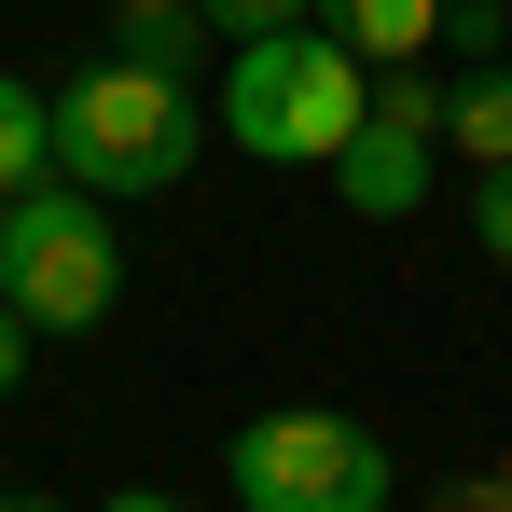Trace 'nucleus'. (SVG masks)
<instances>
[{
    "label": "nucleus",
    "instance_id": "f257e3e1",
    "mask_svg": "<svg viewBox=\"0 0 512 512\" xmlns=\"http://www.w3.org/2000/svg\"><path fill=\"white\" fill-rule=\"evenodd\" d=\"M360 125H374V70L346 56L333 28L236 42V70H222V139H236L250 167H333Z\"/></svg>",
    "mask_w": 512,
    "mask_h": 512
},
{
    "label": "nucleus",
    "instance_id": "f03ea898",
    "mask_svg": "<svg viewBox=\"0 0 512 512\" xmlns=\"http://www.w3.org/2000/svg\"><path fill=\"white\" fill-rule=\"evenodd\" d=\"M194 139H208L194 84L139 70V56H97L84 84L56 97V180H84V194H167L194 167Z\"/></svg>",
    "mask_w": 512,
    "mask_h": 512
},
{
    "label": "nucleus",
    "instance_id": "7ed1b4c3",
    "mask_svg": "<svg viewBox=\"0 0 512 512\" xmlns=\"http://www.w3.org/2000/svg\"><path fill=\"white\" fill-rule=\"evenodd\" d=\"M111 291H125L111 194H84V180L14 194V222H0V305H14L28 333H97V319H111Z\"/></svg>",
    "mask_w": 512,
    "mask_h": 512
},
{
    "label": "nucleus",
    "instance_id": "20e7f679",
    "mask_svg": "<svg viewBox=\"0 0 512 512\" xmlns=\"http://www.w3.org/2000/svg\"><path fill=\"white\" fill-rule=\"evenodd\" d=\"M236 512H388V443L360 416H250L222 443Z\"/></svg>",
    "mask_w": 512,
    "mask_h": 512
},
{
    "label": "nucleus",
    "instance_id": "39448f33",
    "mask_svg": "<svg viewBox=\"0 0 512 512\" xmlns=\"http://www.w3.org/2000/svg\"><path fill=\"white\" fill-rule=\"evenodd\" d=\"M429 180H443V84H416V70H374V125L333 153V194L360 208V222H416Z\"/></svg>",
    "mask_w": 512,
    "mask_h": 512
},
{
    "label": "nucleus",
    "instance_id": "423d86ee",
    "mask_svg": "<svg viewBox=\"0 0 512 512\" xmlns=\"http://www.w3.org/2000/svg\"><path fill=\"white\" fill-rule=\"evenodd\" d=\"M319 28H333L360 70H416L429 42H443V0H319Z\"/></svg>",
    "mask_w": 512,
    "mask_h": 512
},
{
    "label": "nucleus",
    "instance_id": "0eeeda50",
    "mask_svg": "<svg viewBox=\"0 0 512 512\" xmlns=\"http://www.w3.org/2000/svg\"><path fill=\"white\" fill-rule=\"evenodd\" d=\"M443 153H471V167H512V70L485 56L471 84L443 97Z\"/></svg>",
    "mask_w": 512,
    "mask_h": 512
},
{
    "label": "nucleus",
    "instance_id": "6e6552de",
    "mask_svg": "<svg viewBox=\"0 0 512 512\" xmlns=\"http://www.w3.org/2000/svg\"><path fill=\"white\" fill-rule=\"evenodd\" d=\"M42 180H56V97L0 70V194H42Z\"/></svg>",
    "mask_w": 512,
    "mask_h": 512
},
{
    "label": "nucleus",
    "instance_id": "1a4fd4ad",
    "mask_svg": "<svg viewBox=\"0 0 512 512\" xmlns=\"http://www.w3.org/2000/svg\"><path fill=\"white\" fill-rule=\"evenodd\" d=\"M194 28H208V14H194V0H167V14H125V42H111V56H139V70H194Z\"/></svg>",
    "mask_w": 512,
    "mask_h": 512
},
{
    "label": "nucleus",
    "instance_id": "9d476101",
    "mask_svg": "<svg viewBox=\"0 0 512 512\" xmlns=\"http://www.w3.org/2000/svg\"><path fill=\"white\" fill-rule=\"evenodd\" d=\"M208 28H236V42H277V28H319V0H194Z\"/></svg>",
    "mask_w": 512,
    "mask_h": 512
},
{
    "label": "nucleus",
    "instance_id": "9b49d317",
    "mask_svg": "<svg viewBox=\"0 0 512 512\" xmlns=\"http://www.w3.org/2000/svg\"><path fill=\"white\" fill-rule=\"evenodd\" d=\"M471 236H485V263H512V167H485V194H471Z\"/></svg>",
    "mask_w": 512,
    "mask_h": 512
},
{
    "label": "nucleus",
    "instance_id": "f8f14e48",
    "mask_svg": "<svg viewBox=\"0 0 512 512\" xmlns=\"http://www.w3.org/2000/svg\"><path fill=\"white\" fill-rule=\"evenodd\" d=\"M14 374H28V319L0 305V388H14Z\"/></svg>",
    "mask_w": 512,
    "mask_h": 512
},
{
    "label": "nucleus",
    "instance_id": "ddd939ff",
    "mask_svg": "<svg viewBox=\"0 0 512 512\" xmlns=\"http://www.w3.org/2000/svg\"><path fill=\"white\" fill-rule=\"evenodd\" d=\"M0 512H70V499H42V485H0Z\"/></svg>",
    "mask_w": 512,
    "mask_h": 512
},
{
    "label": "nucleus",
    "instance_id": "4468645a",
    "mask_svg": "<svg viewBox=\"0 0 512 512\" xmlns=\"http://www.w3.org/2000/svg\"><path fill=\"white\" fill-rule=\"evenodd\" d=\"M111 512H180V499H167V485H125V499H111Z\"/></svg>",
    "mask_w": 512,
    "mask_h": 512
},
{
    "label": "nucleus",
    "instance_id": "2eb2a0df",
    "mask_svg": "<svg viewBox=\"0 0 512 512\" xmlns=\"http://www.w3.org/2000/svg\"><path fill=\"white\" fill-rule=\"evenodd\" d=\"M111 14H167V0H111Z\"/></svg>",
    "mask_w": 512,
    "mask_h": 512
},
{
    "label": "nucleus",
    "instance_id": "dca6fc26",
    "mask_svg": "<svg viewBox=\"0 0 512 512\" xmlns=\"http://www.w3.org/2000/svg\"><path fill=\"white\" fill-rule=\"evenodd\" d=\"M0 222H14V194H0Z\"/></svg>",
    "mask_w": 512,
    "mask_h": 512
}]
</instances>
